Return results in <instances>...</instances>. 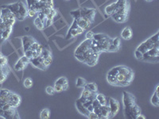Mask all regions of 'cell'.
<instances>
[{
  "mask_svg": "<svg viewBox=\"0 0 159 119\" xmlns=\"http://www.w3.org/2000/svg\"><path fill=\"white\" fill-rule=\"evenodd\" d=\"M134 73L131 68L119 65L112 68L107 74V80L116 87H127L134 80Z\"/></svg>",
  "mask_w": 159,
  "mask_h": 119,
  "instance_id": "obj_1",
  "label": "cell"
},
{
  "mask_svg": "<svg viewBox=\"0 0 159 119\" xmlns=\"http://www.w3.org/2000/svg\"><path fill=\"white\" fill-rule=\"evenodd\" d=\"M74 55L80 62L93 67L97 64L100 53L92 49V39H86L76 48Z\"/></svg>",
  "mask_w": 159,
  "mask_h": 119,
  "instance_id": "obj_2",
  "label": "cell"
},
{
  "mask_svg": "<svg viewBox=\"0 0 159 119\" xmlns=\"http://www.w3.org/2000/svg\"><path fill=\"white\" fill-rule=\"evenodd\" d=\"M123 103L125 117L127 118L135 119L138 114H141V110L136 103L135 97L129 92L123 91Z\"/></svg>",
  "mask_w": 159,
  "mask_h": 119,
  "instance_id": "obj_3",
  "label": "cell"
},
{
  "mask_svg": "<svg viewBox=\"0 0 159 119\" xmlns=\"http://www.w3.org/2000/svg\"><path fill=\"white\" fill-rule=\"evenodd\" d=\"M129 12L130 2L128 0H117L115 2L114 12L111 17L118 23H124L128 20Z\"/></svg>",
  "mask_w": 159,
  "mask_h": 119,
  "instance_id": "obj_4",
  "label": "cell"
},
{
  "mask_svg": "<svg viewBox=\"0 0 159 119\" xmlns=\"http://www.w3.org/2000/svg\"><path fill=\"white\" fill-rule=\"evenodd\" d=\"M111 42L112 38L109 37L107 34L97 33L95 34L92 39V47L99 53H101L102 52H108Z\"/></svg>",
  "mask_w": 159,
  "mask_h": 119,
  "instance_id": "obj_5",
  "label": "cell"
},
{
  "mask_svg": "<svg viewBox=\"0 0 159 119\" xmlns=\"http://www.w3.org/2000/svg\"><path fill=\"white\" fill-rule=\"evenodd\" d=\"M159 45V33L157 32L154 36L150 37L147 40H146L145 42L143 43L140 44L136 49L135 52H134V56H135L136 59L140 60H142L143 58V55L144 54L145 52H147L150 49H153L155 47L156 45Z\"/></svg>",
  "mask_w": 159,
  "mask_h": 119,
  "instance_id": "obj_6",
  "label": "cell"
},
{
  "mask_svg": "<svg viewBox=\"0 0 159 119\" xmlns=\"http://www.w3.org/2000/svg\"><path fill=\"white\" fill-rule=\"evenodd\" d=\"M7 7L12 12L14 16L15 17L16 20H22L25 19L27 17L28 8L22 2H18L15 3H11L9 5H7Z\"/></svg>",
  "mask_w": 159,
  "mask_h": 119,
  "instance_id": "obj_7",
  "label": "cell"
},
{
  "mask_svg": "<svg viewBox=\"0 0 159 119\" xmlns=\"http://www.w3.org/2000/svg\"><path fill=\"white\" fill-rule=\"evenodd\" d=\"M0 18L2 19V22L7 26H12L16 22V18L14 16L11 11L7 7V6H2L1 8V14Z\"/></svg>",
  "mask_w": 159,
  "mask_h": 119,
  "instance_id": "obj_8",
  "label": "cell"
},
{
  "mask_svg": "<svg viewBox=\"0 0 159 119\" xmlns=\"http://www.w3.org/2000/svg\"><path fill=\"white\" fill-rule=\"evenodd\" d=\"M43 49V46L36 41V42H34L32 44V45L27 50L24 52V55L26 57L29 58V59H32V58L37 57V56L42 54Z\"/></svg>",
  "mask_w": 159,
  "mask_h": 119,
  "instance_id": "obj_9",
  "label": "cell"
},
{
  "mask_svg": "<svg viewBox=\"0 0 159 119\" xmlns=\"http://www.w3.org/2000/svg\"><path fill=\"white\" fill-rule=\"evenodd\" d=\"M158 57H159V45H156L155 47L153 49H150L147 51V52H145L143 55V58L142 60L147 62H158Z\"/></svg>",
  "mask_w": 159,
  "mask_h": 119,
  "instance_id": "obj_10",
  "label": "cell"
},
{
  "mask_svg": "<svg viewBox=\"0 0 159 119\" xmlns=\"http://www.w3.org/2000/svg\"><path fill=\"white\" fill-rule=\"evenodd\" d=\"M108 106L110 107V118L111 117H114L115 116H116L118 114V113L119 112L120 110V104H119V102L116 99H115L114 98L109 97L108 98Z\"/></svg>",
  "mask_w": 159,
  "mask_h": 119,
  "instance_id": "obj_11",
  "label": "cell"
},
{
  "mask_svg": "<svg viewBox=\"0 0 159 119\" xmlns=\"http://www.w3.org/2000/svg\"><path fill=\"white\" fill-rule=\"evenodd\" d=\"M80 17L87 18L89 21L93 23L95 21V17H96V11L95 9H92V8H80Z\"/></svg>",
  "mask_w": 159,
  "mask_h": 119,
  "instance_id": "obj_12",
  "label": "cell"
},
{
  "mask_svg": "<svg viewBox=\"0 0 159 119\" xmlns=\"http://www.w3.org/2000/svg\"><path fill=\"white\" fill-rule=\"evenodd\" d=\"M84 33V30L80 28L77 25H76L75 20L73 21V23H72V26L70 27V29H69V32H68L67 34V39L70 37H76L79 36V35L82 34Z\"/></svg>",
  "mask_w": 159,
  "mask_h": 119,
  "instance_id": "obj_13",
  "label": "cell"
},
{
  "mask_svg": "<svg viewBox=\"0 0 159 119\" xmlns=\"http://www.w3.org/2000/svg\"><path fill=\"white\" fill-rule=\"evenodd\" d=\"M29 64L30 59L24 55L23 56H22V57L20 58L18 61L16 62L14 68H15V71H18H18H22L23 69H25V68H26V66H27Z\"/></svg>",
  "mask_w": 159,
  "mask_h": 119,
  "instance_id": "obj_14",
  "label": "cell"
},
{
  "mask_svg": "<svg viewBox=\"0 0 159 119\" xmlns=\"http://www.w3.org/2000/svg\"><path fill=\"white\" fill-rule=\"evenodd\" d=\"M74 20L75 22H76V25H77L80 28H81L84 31L88 30L92 24V22H91V21H89L87 18H83V17H80V18Z\"/></svg>",
  "mask_w": 159,
  "mask_h": 119,
  "instance_id": "obj_15",
  "label": "cell"
},
{
  "mask_svg": "<svg viewBox=\"0 0 159 119\" xmlns=\"http://www.w3.org/2000/svg\"><path fill=\"white\" fill-rule=\"evenodd\" d=\"M41 56H42V57L43 58L44 65H45V67L46 68V69H47L50 66L51 64L52 63V53H51L50 51L48 50V49H43Z\"/></svg>",
  "mask_w": 159,
  "mask_h": 119,
  "instance_id": "obj_16",
  "label": "cell"
},
{
  "mask_svg": "<svg viewBox=\"0 0 159 119\" xmlns=\"http://www.w3.org/2000/svg\"><path fill=\"white\" fill-rule=\"evenodd\" d=\"M12 91L8 89H2L0 90V106L7 103H10V96Z\"/></svg>",
  "mask_w": 159,
  "mask_h": 119,
  "instance_id": "obj_17",
  "label": "cell"
},
{
  "mask_svg": "<svg viewBox=\"0 0 159 119\" xmlns=\"http://www.w3.org/2000/svg\"><path fill=\"white\" fill-rule=\"evenodd\" d=\"M30 63L33 66H34L35 68L41 69V70H45V69H46V68H45V65H44L43 58L42 57L41 55L37 56V57L30 59Z\"/></svg>",
  "mask_w": 159,
  "mask_h": 119,
  "instance_id": "obj_18",
  "label": "cell"
},
{
  "mask_svg": "<svg viewBox=\"0 0 159 119\" xmlns=\"http://www.w3.org/2000/svg\"><path fill=\"white\" fill-rule=\"evenodd\" d=\"M1 117L6 119H16L19 118V114L17 111V108H12L11 110L2 111Z\"/></svg>",
  "mask_w": 159,
  "mask_h": 119,
  "instance_id": "obj_19",
  "label": "cell"
},
{
  "mask_svg": "<svg viewBox=\"0 0 159 119\" xmlns=\"http://www.w3.org/2000/svg\"><path fill=\"white\" fill-rule=\"evenodd\" d=\"M21 102H22V98L20 97L18 94H15V93L12 92L11 96H10V104L15 108H18L21 104Z\"/></svg>",
  "mask_w": 159,
  "mask_h": 119,
  "instance_id": "obj_20",
  "label": "cell"
},
{
  "mask_svg": "<svg viewBox=\"0 0 159 119\" xmlns=\"http://www.w3.org/2000/svg\"><path fill=\"white\" fill-rule=\"evenodd\" d=\"M22 47H23V51L25 52L30 47L32 44L34 42H36V40L34 37L30 36H24L22 39Z\"/></svg>",
  "mask_w": 159,
  "mask_h": 119,
  "instance_id": "obj_21",
  "label": "cell"
},
{
  "mask_svg": "<svg viewBox=\"0 0 159 119\" xmlns=\"http://www.w3.org/2000/svg\"><path fill=\"white\" fill-rule=\"evenodd\" d=\"M10 73V68L8 65L2 66L0 65V84L5 81Z\"/></svg>",
  "mask_w": 159,
  "mask_h": 119,
  "instance_id": "obj_22",
  "label": "cell"
},
{
  "mask_svg": "<svg viewBox=\"0 0 159 119\" xmlns=\"http://www.w3.org/2000/svg\"><path fill=\"white\" fill-rule=\"evenodd\" d=\"M120 45H121V41L119 37L112 38V42L108 52H117L120 49Z\"/></svg>",
  "mask_w": 159,
  "mask_h": 119,
  "instance_id": "obj_23",
  "label": "cell"
},
{
  "mask_svg": "<svg viewBox=\"0 0 159 119\" xmlns=\"http://www.w3.org/2000/svg\"><path fill=\"white\" fill-rule=\"evenodd\" d=\"M76 107L77 110L79 111V113H80L81 114H83L84 116H85L86 117H89V114H90V112L87 110V108L84 107L83 105V103L81 102L80 101L79 99H78L76 103Z\"/></svg>",
  "mask_w": 159,
  "mask_h": 119,
  "instance_id": "obj_24",
  "label": "cell"
},
{
  "mask_svg": "<svg viewBox=\"0 0 159 119\" xmlns=\"http://www.w3.org/2000/svg\"><path fill=\"white\" fill-rule=\"evenodd\" d=\"M110 107L108 104L101 106V111H100V115H99V119H107L110 118Z\"/></svg>",
  "mask_w": 159,
  "mask_h": 119,
  "instance_id": "obj_25",
  "label": "cell"
},
{
  "mask_svg": "<svg viewBox=\"0 0 159 119\" xmlns=\"http://www.w3.org/2000/svg\"><path fill=\"white\" fill-rule=\"evenodd\" d=\"M133 37V32H132L131 28L127 26L122 30L121 32V37L124 40H130Z\"/></svg>",
  "mask_w": 159,
  "mask_h": 119,
  "instance_id": "obj_26",
  "label": "cell"
},
{
  "mask_svg": "<svg viewBox=\"0 0 159 119\" xmlns=\"http://www.w3.org/2000/svg\"><path fill=\"white\" fill-rule=\"evenodd\" d=\"M158 90H159V85H157V87L155 88V91H154V95L152 96L151 98V104L153 106H154L155 107H159V93H158Z\"/></svg>",
  "mask_w": 159,
  "mask_h": 119,
  "instance_id": "obj_27",
  "label": "cell"
},
{
  "mask_svg": "<svg viewBox=\"0 0 159 119\" xmlns=\"http://www.w3.org/2000/svg\"><path fill=\"white\" fill-rule=\"evenodd\" d=\"M55 83H57V84L61 85L63 87V90H67L68 88H69V80L66 77H60L59 79L55 82Z\"/></svg>",
  "mask_w": 159,
  "mask_h": 119,
  "instance_id": "obj_28",
  "label": "cell"
},
{
  "mask_svg": "<svg viewBox=\"0 0 159 119\" xmlns=\"http://www.w3.org/2000/svg\"><path fill=\"white\" fill-rule=\"evenodd\" d=\"M96 99L101 106H104V105L108 104V101H107V97L103 94H96Z\"/></svg>",
  "mask_w": 159,
  "mask_h": 119,
  "instance_id": "obj_29",
  "label": "cell"
},
{
  "mask_svg": "<svg viewBox=\"0 0 159 119\" xmlns=\"http://www.w3.org/2000/svg\"><path fill=\"white\" fill-rule=\"evenodd\" d=\"M84 88L90 90V91L92 92V93H97L98 91L97 85H96V83H87Z\"/></svg>",
  "mask_w": 159,
  "mask_h": 119,
  "instance_id": "obj_30",
  "label": "cell"
},
{
  "mask_svg": "<svg viewBox=\"0 0 159 119\" xmlns=\"http://www.w3.org/2000/svg\"><path fill=\"white\" fill-rule=\"evenodd\" d=\"M34 25L36 26L37 29H39V30H44V29H45V25H44V23L42 22V20L40 19V18H38V17H37L34 19Z\"/></svg>",
  "mask_w": 159,
  "mask_h": 119,
  "instance_id": "obj_31",
  "label": "cell"
},
{
  "mask_svg": "<svg viewBox=\"0 0 159 119\" xmlns=\"http://www.w3.org/2000/svg\"><path fill=\"white\" fill-rule=\"evenodd\" d=\"M8 27H12V26H7V25H5L2 21L0 22V45H1L2 42H4L3 38H2V33H3V32L5 31V29Z\"/></svg>",
  "mask_w": 159,
  "mask_h": 119,
  "instance_id": "obj_32",
  "label": "cell"
},
{
  "mask_svg": "<svg viewBox=\"0 0 159 119\" xmlns=\"http://www.w3.org/2000/svg\"><path fill=\"white\" fill-rule=\"evenodd\" d=\"M114 10H115V2H112V3H111L110 5L107 6L106 7H105V14L107 15H108V16H111V15L113 14V12H114Z\"/></svg>",
  "mask_w": 159,
  "mask_h": 119,
  "instance_id": "obj_33",
  "label": "cell"
},
{
  "mask_svg": "<svg viewBox=\"0 0 159 119\" xmlns=\"http://www.w3.org/2000/svg\"><path fill=\"white\" fill-rule=\"evenodd\" d=\"M96 94V93H92V92H91L90 90H87V89H85L83 90V92H82L81 94V96H80V99H89V98L92 97L93 95Z\"/></svg>",
  "mask_w": 159,
  "mask_h": 119,
  "instance_id": "obj_34",
  "label": "cell"
},
{
  "mask_svg": "<svg viewBox=\"0 0 159 119\" xmlns=\"http://www.w3.org/2000/svg\"><path fill=\"white\" fill-rule=\"evenodd\" d=\"M33 84H34V83H33V79H31V78L28 77V78H25V79H24L23 85H24V87H25L26 89H30L31 87H33Z\"/></svg>",
  "mask_w": 159,
  "mask_h": 119,
  "instance_id": "obj_35",
  "label": "cell"
},
{
  "mask_svg": "<svg viewBox=\"0 0 159 119\" xmlns=\"http://www.w3.org/2000/svg\"><path fill=\"white\" fill-rule=\"evenodd\" d=\"M50 117V111L49 109H43L40 114V117L42 119H48Z\"/></svg>",
  "mask_w": 159,
  "mask_h": 119,
  "instance_id": "obj_36",
  "label": "cell"
},
{
  "mask_svg": "<svg viewBox=\"0 0 159 119\" xmlns=\"http://www.w3.org/2000/svg\"><path fill=\"white\" fill-rule=\"evenodd\" d=\"M86 83H87V81H86L84 78L79 77L77 79V80H76V85L77 87H84Z\"/></svg>",
  "mask_w": 159,
  "mask_h": 119,
  "instance_id": "obj_37",
  "label": "cell"
},
{
  "mask_svg": "<svg viewBox=\"0 0 159 119\" xmlns=\"http://www.w3.org/2000/svg\"><path fill=\"white\" fill-rule=\"evenodd\" d=\"M57 14V12L56 10L53 8V9H52V11H51L50 13H49V15H46V17H45V18H47V19H49V20H52L53 18H55V17H56Z\"/></svg>",
  "mask_w": 159,
  "mask_h": 119,
  "instance_id": "obj_38",
  "label": "cell"
},
{
  "mask_svg": "<svg viewBox=\"0 0 159 119\" xmlns=\"http://www.w3.org/2000/svg\"><path fill=\"white\" fill-rule=\"evenodd\" d=\"M45 92H46V94L49 95H54V94L56 93V91H55L54 90V87H51V86H49V87H46Z\"/></svg>",
  "mask_w": 159,
  "mask_h": 119,
  "instance_id": "obj_39",
  "label": "cell"
},
{
  "mask_svg": "<svg viewBox=\"0 0 159 119\" xmlns=\"http://www.w3.org/2000/svg\"><path fill=\"white\" fill-rule=\"evenodd\" d=\"M70 14H71V15L73 17V18H74V19H76V18H78L80 17V9L72 11Z\"/></svg>",
  "mask_w": 159,
  "mask_h": 119,
  "instance_id": "obj_40",
  "label": "cell"
},
{
  "mask_svg": "<svg viewBox=\"0 0 159 119\" xmlns=\"http://www.w3.org/2000/svg\"><path fill=\"white\" fill-rule=\"evenodd\" d=\"M54 90L57 93H61V92L64 91L63 90V87H62L61 85L57 84V83H55L54 84Z\"/></svg>",
  "mask_w": 159,
  "mask_h": 119,
  "instance_id": "obj_41",
  "label": "cell"
},
{
  "mask_svg": "<svg viewBox=\"0 0 159 119\" xmlns=\"http://www.w3.org/2000/svg\"><path fill=\"white\" fill-rule=\"evenodd\" d=\"M37 15V12L33 9H28L27 12V17H30V18H34L35 15Z\"/></svg>",
  "mask_w": 159,
  "mask_h": 119,
  "instance_id": "obj_42",
  "label": "cell"
},
{
  "mask_svg": "<svg viewBox=\"0 0 159 119\" xmlns=\"http://www.w3.org/2000/svg\"><path fill=\"white\" fill-rule=\"evenodd\" d=\"M95 33L93 31H89V32H87V33H86V35H85V37H86V39H92L93 38V37H94Z\"/></svg>",
  "mask_w": 159,
  "mask_h": 119,
  "instance_id": "obj_43",
  "label": "cell"
},
{
  "mask_svg": "<svg viewBox=\"0 0 159 119\" xmlns=\"http://www.w3.org/2000/svg\"><path fill=\"white\" fill-rule=\"evenodd\" d=\"M88 118H89V119H99V117H98V115L96 114V113H94L93 111H92V112H90V114H89V117H88Z\"/></svg>",
  "mask_w": 159,
  "mask_h": 119,
  "instance_id": "obj_44",
  "label": "cell"
},
{
  "mask_svg": "<svg viewBox=\"0 0 159 119\" xmlns=\"http://www.w3.org/2000/svg\"><path fill=\"white\" fill-rule=\"evenodd\" d=\"M37 15H38V18H40V19L42 20H42L45 19V17H46L45 15H44L43 13L42 12V11H38V12L37 13Z\"/></svg>",
  "mask_w": 159,
  "mask_h": 119,
  "instance_id": "obj_45",
  "label": "cell"
},
{
  "mask_svg": "<svg viewBox=\"0 0 159 119\" xmlns=\"http://www.w3.org/2000/svg\"><path fill=\"white\" fill-rule=\"evenodd\" d=\"M146 118H147V117H146L144 115H143V114H138V115L136 116V117H135V119H146Z\"/></svg>",
  "mask_w": 159,
  "mask_h": 119,
  "instance_id": "obj_46",
  "label": "cell"
},
{
  "mask_svg": "<svg viewBox=\"0 0 159 119\" xmlns=\"http://www.w3.org/2000/svg\"><path fill=\"white\" fill-rule=\"evenodd\" d=\"M147 2H152V1H154V0H146Z\"/></svg>",
  "mask_w": 159,
  "mask_h": 119,
  "instance_id": "obj_47",
  "label": "cell"
},
{
  "mask_svg": "<svg viewBox=\"0 0 159 119\" xmlns=\"http://www.w3.org/2000/svg\"><path fill=\"white\" fill-rule=\"evenodd\" d=\"M25 30H29V27H26V28H25Z\"/></svg>",
  "mask_w": 159,
  "mask_h": 119,
  "instance_id": "obj_48",
  "label": "cell"
},
{
  "mask_svg": "<svg viewBox=\"0 0 159 119\" xmlns=\"http://www.w3.org/2000/svg\"><path fill=\"white\" fill-rule=\"evenodd\" d=\"M66 1H69V0H66Z\"/></svg>",
  "mask_w": 159,
  "mask_h": 119,
  "instance_id": "obj_49",
  "label": "cell"
}]
</instances>
